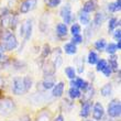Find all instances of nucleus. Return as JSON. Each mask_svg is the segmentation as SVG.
Instances as JSON below:
<instances>
[{
    "label": "nucleus",
    "instance_id": "4468645a",
    "mask_svg": "<svg viewBox=\"0 0 121 121\" xmlns=\"http://www.w3.org/2000/svg\"><path fill=\"white\" fill-rule=\"evenodd\" d=\"M56 33L60 38H63V36H66L67 34V26L65 23H58L57 26H56Z\"/></svg>",
    "mask_w": 121,
    "mask_h": 121
},
{
    "label": "nucleus",
    "instance_id": "412c9836",
    "mask_svg": "<svg viewBox=\"0 0 121 121\" xmlns=\"http://www.w3.org/2000/svg\"><path fill=\"white\" fill-rule=\"evenodd\" d=\"M104 20H105V14L102 12H97L95 16V19H94V23L96 26H101Z\"/></svg>",
    "mask_w": 121,
    "mask_h": 121
},
{
    "label": "nucleus",
    "instance_id": "c756f323",
    "mask_svg": "<svg viewBox=\"0 0 121 121\" xmlns=\"http://www.w3.org/2000/svg\"><path fill=\"white\" fill-rule=\"evenodd\" d=\"M107 65H108V63H107L106 60H98V62H97V70L101 72Z\"/></svg>",
    "mask_w": 121,
    "mask_h": 121
},
{
    "label": "nucleus",
    "instance_id": "ddd939ff",
    "mask_svg": "<svg viewBox=\"0 0 121 121\" xmlns=\"http://www.w3.org/2000/svg\"><path fill=\"white\" fill-rule=\"evenodd\" d=\"M90 109H91V105H90L89 101H85L82 106V111H80V116L84 117V118H86L88 117L90 113Z\"/></svg>",
    "mask_w": 121,
    "mask_h": 121
},
{
    "label": "nucleus",
    "instance_id": "79ce46f5",
    "mask_svg": "<svg viewBox=\"0 0 121 121\" xmlns=\"http://www.w3.org/2000/svg\"><path fill=\"white\" fill-rule=\"evenodd\" d=\"M117 42H118V43L116 44V45H117V48H118V50H120V48H121V42L120 41H117Z\"/></svg>",
    "mask_w": 121,
    "mask_h": 121
},
{
    "label": "nucleus",
    "instance_id": "2eb2a0df",
    "mask_svg": "<svg viewBox=\"0 0 121 121\" xmlns=\"http://www.w3.org/2000/svg\"><path fill=\"white\" fill-rule=\"evenodd\" d=\"M64 51H65V53H67V54L73 55V54H76L77 48L74 43L70 42V43H66V44H65V46H64Z\"/></svg>",
    "mask_w": 121,
    "mask_h": 121
},
{
    "label": "nucleus",
    "instance_id": "a211bd4d",
    "mask_svg": "<svg viewBox=\"0 0 121 121\" xmlns=\"http://www.w3.org/2000/svg\"><path fill=\"white\" fill-rule=\"evenodd\" d=\"M112 92V86L111 84H106L105 86L101 88L100 90V94H101L104 97H107V96H110Z\"/></svg>",
    "mask_w": 121,
    "mask_h": 121
},
{
    "label": "nucleus",
    "instance_id": "37998d69",
    "mask_svg": "<svg viewBox=\"0 0 121 121\" xmlns=\"http://www.w3.org/2000/svg\"><path fill=\"white\" fill-rule=\"evenodd\" d=\"M0 24H1V17H0Z\"/></svg>",
    "mask_w": 121,
    "mask_h": 121
},
{
    "label": "nucleus",
    "instance_id": "72a5a7b5",
    "mask_svg": "<svg viewBox=\"0 0 121 121\" xmlns=\"http://www.w3.org/2000/svg\"><path fill=\"white\" fill-rule=\"evenodd\" d=\"M83 42V38H82V35L80 34H77V35H73V40H72V43L74 44H79Z\"/></svg>",
    "mask_w": 121,
    "mask_h": 121
},
{
    "label": "nucleus",
    "instance_id": "2f4dec72",
    "mask_svg": "<svg viewBox=\"0 0 121 121\" xmlns=\"http://www.w3.org/2000/svg\"><path fill=\"white\" fill-rule=\"evenodd\" d=\"M23 82H24V86H26V91H29L30 88L32 87V79L29 76H26V77H23Z\"/></svg>",
    "mask_w": 121,
    "mask_h": 121
},
{
    "label": "nucleus",
    "instance_id": "7ed1b4c3",
    "mask_svg": "<svg viewBox=\"0 0 121 121\" xmlns=\"http://www.w3.org/2000/svg\"><path fill=\"white\" fill-rule=\"evenodd\" d=\"M17 46H18V41H17L16 35L12 34V33H9L4 39V42H3V50L4 51H12Z\"/></svg>",
    "mask_w": 121,
    "mask_h": 121
},
{
    "label": "nucleus",
    "instance_id": "c85d7f7f",
    "mask_svg": "<svg viewBox=\"0 0 121 121\" xmlns=\"http://www.w3.org/2000/svg\"><path fill=\"white\" fill-rule=\"evenodd\" d=\"M50 53H51V48H50V45L48 44H45L44 46H43V50H42V60H44L45 57H48V55H50Z\"/></svg>",
    "mask_w": 121,
    "mask_h": 121
},
{
    "label": "nucleus",
    "instance_id": "b1692460",
    "mask_svg": "<svg viewBox=\"0 0 121 121\" xmlns=\"http://www.w3.org/2000/svg\"><path fill=\"white\" fill-rule=\"evenodd\" d=\"M119 24H120V21H118L116 18H111V19L109 20V23H108V30L109 31H112V30H115Z\"/></svg>",
    "mask_w": 121,
    "mask_h": 121
},
{
    "label": "nucleus",
    "instance_id": "f8f14e48",
    "mask_svg": "<svg viewBox=\"0 0 121 121\" xmlns=\"http://www.w3.org/2000/svg\"><path fill=\"white\" fill-rule=\"evenodd\" d=\"M43 88L44 89H51L53 87L55 86V79L53 76H48V77H45V79L43 80Z\"/></svg>",
    "mask_w": 121,
    "mask_h": 121
},
{
    "label": "nucleus",
    "instance_id": "f03ea898",
    "mask_svg": "<svg viewBox=\"0 0 121 121\" xmlns=\"http://www.w3.org/2000/svg\"><path fill=\"white\" fill-rule=\"evenodd\" d=\"M12 91L14 95H23V94H26V86H24L23 78H21V77H16V78H13Z\"/></svg>",
    "mask_w": 121,
    "mask_h": 121
},
{
    "label": "nucleus",
    "instance_id": "58836bf2",
    "mask_svg": "<svg viewBox=\"0 0 121 121\" xmlns=\"http://www.w3.org/2000/svg\"><path fill=\"white\" fill-rule=\"evenodd\" d=\"M115 6H116V9L117 10H120V8H121V0H116Z\"/></svg>",
    "mask_w": 121,
    "mask_h": 121
},
{
    "label": "nucleus",
    "instance_id": "423d86ee",
    "mask_svg": "<svg viewBox=\"0 0 121 121\" xmlns=\"http://www.w3.org/2000/svg\"><path fill=\"white\" fill-rule=\"evenodd\" d=\"M36 6V0H24L20 6V12L28 13L29 11L33 10Z\"/></svg>",
    "mask_w": 121,
    "mask_h": 121
},
{
    "label": "nucleus",
    "instance_id": "6e6552de",
    "mask_svg": "<svg viewBox=\"0 0 121 121\" xmlns=\"http://www.w3.org/2000/svg\"><path fill=\"white\" fill-rule=\"evenodd\" d=\"M70 85H72V87H76L79 90L80 89L85 90L88 87V83L86 80H84L83 78H74V80L70 82Z\"/></svg>",
    "mask_w": 121,
    "mask_h": 121
},
{
    "label": "nucleus",
    "instance_id": "473e14b6",
    "mask_svg": "<svg viewBox=\"0 0 121 121\" xmlns=\"http://www.w3.org/2000/svg\"><path fill=\"white\" fill-rule=\"evenodd\" d=\"M60 1H62V0H45V3H46L48 7L54 8V7H57L58 4H60Z\"/></svg>",
    "mask_w": 121,
    "mask_h": 121
},
{
    "label": "nucleus",
    "instance_id": "a19ab883",
    "mask_svg": "<svg viewBox=\"0 0 121 121\" xmlns=\"http://www.w3.org/2000/svg\"><path fill=\"white\" fill-rule=\"evenodd\" d=\"M20 121H30V118L28 116H24V117H22V118L20 119Z\"/></svg>",
    "mask_w": 121,
    "mask_h": 121
},
{
    "label": "nucleus",
    "instance_id": "c9c22d12",
    "mask_svg": "<svg viewBox=\"0 0 121 121\" xmlns=\"http://www.w3.org/2000/svg\"><path fill=\"white\" fill-rule=\"evenodd\" d=\"M101 72H102V74H104L106 77H109L110 75H111V73H112V70H111V68H110V66H109V65H107V66H106L105 68L101 70Z\"/></svg>",
    "mask_w": 121,
    "mask_h": 121
},
{
    "label": "nucleus",
    "instance_id": "cd10ccee",
    "mask_svg": "<svg viewBox=\"0 0 121 121\" xmlns=\"http://www.w3.org/2000/svg\"><path fill=\"white\" fill-rule=\"evenodd\" d=\"M106 48H107L106 51H107L108 54H115L116 51L118 50V48H117V45H116L115 43H109L108 45H106Z\"/></svg>",
    "mask_w": 121,
    "mask_h": 121
},
{
    "label": "nucleus",
    "instance_id": "393cba45",
    "mask_svg": "<svg viewBox=\"0 0 121 121\" xmlns=\"http://www.w3.org/2000/svg\"><path fill=\"white\" fill-rule=\"evenodd\" d=\"M79 20H80V23H83V24H88L89 23V20H90V18H89V14L88 13H86V12H84V11H82L80 12V14H79Z\"/></svg>",
    "mask_w": 121,
    "mask_h": 121
},
{
    "label": "nucleus",
    "instance_id": "ea45409f",
    "mask_svg": "<svg viewBox=\"0 0 121 121\" xmlns=\"http://www.w3.org/2000/svg\"><path fill=\"white\" fill-rule=\"evenodd\" d=\"M54 121H64V117L62 115H58L56 118H55V120Z\"/></svg>",
    "mask_w": 121,
    "mask_h": 121
},
{
    "label": "nucleus",
    "instance_id": "a18cd8bd",
    "mask_svg": "<svg viewBox=\"0 0 121 121\" xmlns=\"http://www.w3.org/2000/svg\"><path fill=\"white\" fill-rule=\"evenodd\" d=\"M0 69H1V67H0Z\"/></svg>",
    "mask_w": 121,
    "mask_h": 121
},
{
    "label": "nucleus",
    "instance_id": "aec40b11",
    "mask_svg": "<svg viewBox=\"0 0 121 121\" xmlns=\"http://www.w3.org/2000/svg\"><path fill=\"white\" fill-rule=\"evenodd\" d=\"M68 94H69V97L72 99L79 98L80 96H82V92H80V90L78 89V88H76V87H72V88L69 89V91H68Z\"/></svg>",
    "mask_w": 121,
    "mask_h": 121
},
{
    "label": "nucleus",
    "instance_id": "7c9ffc66",
    "mask_svg": "<svg viewBox=\"0 0 121 121\" xmlns=\"http://www.w3.org/2000/svg\"><path fill=\"white\" fill-rule=\"evenodd\" d=\"M70 32L73 35H77V34H80V26L77 24V23H74L72 28H70Z\"/></svg>",
    "mask_w": 121,
    "mask_h": 121
},
{
    "label": "nucleus",
    "instance_id": "bb28decb",
    "mask_svg": "<svg viewBox=\"0 0 121 121\" xmlns=\"http://www.w3.org/2000/svg\"><path fill=\"white\" fill-rule=\"evenodd\" d=\"M76 66H77V72L82 74L84 72V60L82 57H77L76 60Z\"/></svg>",
    "mask_w": 121,
    "mask_h": 121
},
{
    "label": "nucleus",
    "instance_id": "39448f33",
    "mask_svg": "<svg viewBox=\"0 0 121 121\" xmlns=\"http://www.w3.org/2000/svg\"><path fill=\"white\" fill-rule=\"evenodd\" d=\"M60 17L64 19V23H65V24L72 22L73 14H72V10H70L69 3H67L66 6L62 8V10H60Z\"/></svg>",
    "mask_w": 121,
    "mask_h": 121
},
{
    "label": "nucleus",
    "instance_id": "6ab92c4d",
    "mask_svg": "<svg viewBox=\"0 0 121 121\" xmlns=\"http://www.w3.org/2000/svg\"><path fill=\"white\" fill-rule=\"evenodd\" d=\"M108 65L110 66V68H111L112 72H118V62H117V57H116L115 55L109 58V64Z\"/></svg>",
    "mask_w": 121,
    "mask_h": 121
},
{
    "label": "nucleus",
    "instance_id": "e433bc0d",
    "mask_svg": "<svg viewBox=\"0 0 121 121\" xmlns=\"http://www.w3.org/2000/svg\"><path fill=\"white\" fill-rule=\"evenodd\" d=\"M120 35H121V31H120V29H118V30H116L115 31V39H116V41H120Z\"/></svg>",
    "mask_w": 121,
    "mask_h": 121
},
{
    "label": "nucleus",
    "instance_id": "9b49d317",
    "mask_svg": "<svg viewBox=\"0 0 121 121\" xmlns=\"http://www.w3.org/2000/svg\"><path fill=\"white\" fill-rule=\"evenodd\" d=\"M63 91H64V83H58V84H55V86L53 87V91H52V95L58 98L60 96L63 95Z\"/></svg>",
    "mask_w": 121,
    "mask_h": 121
},
{
    "label": "nucleus",
    "instance_id": "a878e982",
    "mask_svg": "<svg viewBox=\"0 0 121 121\" xmlns=\"http://www.w3.org/2000/svg\"><path fill=\"white\" fill-rule=\"evenodd\" d=\"M95 48H96V50H98V51L104 50V48H106V40L105 39H100V40H98V41H96Z\"/></svg>",
    "mask_w": 121,
    "mask_h": 121
},
{
    "label": "nucleus",
    "instance_id": "f257e3e1",
    "mask_svg": "<svg viewBox=\"0 0 121 121\" xmlns=\"http://www.w3.org/2000/svg\"><path fill=\"white\" fill-rule=\"evenodd\" d=\"M16 109L14 102L10 98L3 99L2 101L0 102V115L1 116H9L11 115Z\"/></svg>",
    "mask_w": 121,
    "mask_h": 121
},
{
    "label": "nucleus",
    "instance_id": "0eeeda50",
    "mask_svg": "<svg viewBox=\"0 0 121 121\" xmlns=\"http://www.w3.org/2000/svg\"><path fill=\"white\" fill-rule=\"evenodd\" d=\"M104 113H105V109L102 107V105L100 102H96L95 106H94V112H92V117L95 120L100 121L104 117Z\"/></svg>",
    "mask_w": 121,
    "mask_h": 121
},
{
    "label": "nucleus",
    "instance_id": "4c0bfd02",
    "mask_svg": "<svg viewBox=\"0 0 121 121\" xmlns=\"http://www.w3.org/2000/svg\"><path fill=\"white\" fill-rule=\"evenodd\" d=\"M108 9H109V11H112V12L117 11V9H116V6H115V2L109 3V4H108Z\"/></svg>",
    "mask_w": 121,
    "mask_h": 121
},
{
    "label": "nucleus",
    "instance_id": "4be33fe9",
    "mask_svg": "<svg viewBox=\"0 0 121 121\" xmlns=\"http://www.w3.org/2000/svg\"><path fill=\"white\" fill-rule=\"evenodd\" d=\"M88 63L91 64V65H94V64H97V62H98V55L96 54V52L94 51H90L89 54H88Z\"/></svg>",
    "mask_w": 121,
    "mask_h": 121
},
{
    "label": "nucleus",
    "instance_id": "5701e85b",
    "mask_svg": "<svg viewBox=\"0 0 121 121\" xmlns=\"http://www.w3.org/2000/svg\"><path fill=\"white\" fill-rule=\"evenodd\" d=\"M65 74H66V76L70 79H74V78H76V72H75V68L74 67H70V66H67L65 68Z\"/></svg>",
    "mask_w": 121,
    "mask_h": 121
},
{
    "label": "nucleus",
    "instance_id": "dca6fc26",
    "mask_svg": "<svg viewBox=\"0 0 121 121\" xmlns=\"http://www.w3.org/2000/svg\"><path fill=\"white\" fill-rule=\"evenodd\" d=\"M96 8L95 6V2L92 1V0H88V1H86V2L84 3V7H83V11L86 13H89L91 12V11H94Z\"/></svg>",
    "mask_w": 121,
    "mask_h": 121
},
{
    "label": "nucleus",
    "instance_id": "9d476101",
    "mask_svg": "<svg viewBox=\"0 0 121 121\" xmlns=\"http://www.w3.org/2000/svg\"><path fill=\"white\" fill-rule=\"evenodd\" d=\"M62 52H60V48H55L54 51V60H53V64H54V66L56 67V68H58V67L62 65V62H63V60H62V54H60Z\"/></svg>",
    "mask_w": 121,
    "mask_h": 121
},
{
    "label": "nucleus",
    "instance_id": "f704fd0d",
    "mask_svg": "<svg viewBox=\"0 0 121 121\" xmlns=\"http://www.w3.org/2000/svg\"><path fill=\"white\" fill-rule=\"evenodd\" d=\"M36 121H50V116L46 112H42L41 115L38 117V120Z\"/></svg>",
    "mask_w": 121,
    "mask_h": 121
},
{
    "label": "nucleus",
    "instance_id": "c03bdc74",
    "mask_svg": "<svg viewBox=\"0 0 121 121\" xmlns=\"http://www.w3.org/2000/svg\"><path fill=\"white\" fill-rule=\"evenodd\" d=\"M86 121H91V120H86Z\"/></svg>",
    "mask_w": 121,
    "mask_h": 121
},
{
    "label": "nucleus",
    "instance_id": "20e7f679",
    "mask_svg": "<svg viewBox=\"0 0 121 121\" xmlns=\"http://www.w3.org/2000/svg\"><path fill=\"white\" fill-rule=\"evenodd\" d=\"M121 104L119 100L117 99H113L112 101L109 102L108 105V115L112 118H116V117H119L121 113Z\"/></svg>",
    "mask_w": 121,
    "mask_h": 121
},
{
    "label": "nucleus",
    "instance_id": "1a4fd4ad",
    "mask_svg": "<svg viewBox=\"0 0 121 121\" xmlns=\"http://www.w3.org/2000/svg\"><path fill=\"white\" fill-rule=\"evenodd\" d=\"M55 69H56V67L54 66L53 62H48V63H45L44 67H43V73H44V76L45 77L54 76Z\"/></svg>",
    "mask_w": 121,
    "mask_h": 121
},
{
    "label": "nucleus",
    "instance_id": "f3484780",
    "mask_svg": "<svg viewBox=\"0 0 121 121\" xmlns=\"http://www.w3.org/2000/svg\"><path fill=\"white\" fill-rule=\"evenodd\" d=\"M94 92H95L94 87L88 85V87L85 89V94H84V99H85V101H89L90 99L92 98V96H94Z\"/></svg>",
    "mask_w": 121,
    "mask_h": 121
}]
</instances>
